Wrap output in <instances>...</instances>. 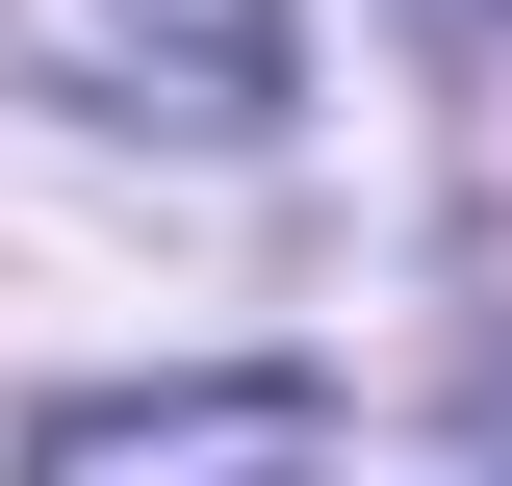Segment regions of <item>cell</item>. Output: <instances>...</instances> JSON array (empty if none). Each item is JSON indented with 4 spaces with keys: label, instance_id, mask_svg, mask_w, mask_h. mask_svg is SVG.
Masks as SVG:
<instances>
[{
    "label": "cell",
    "instance_id": "6da1fadb",
    "mask_svg": "<svg viewBox=\"0 0 512 486\" xmlns=\"http://www.w3.org/2000/svg\"><path fill=\"white\" fill-rule=\"evenodd\" d=\"M0 52L77 128H180V154H256L282 128V0H26Z\"/></svg>",
    "mask_w": 512,
    "mask_h": 486
},
{
    "label": "cell",
    "instance_id": "3957f363",
    "mask_svg": "<svg viewBox=\"0 0 512 486\" xmlns=\"http://www.w3.org/2000/svg\"><path fill=\"white\" fill-rule=\"evenodd\" d=\"M461 26H487V52H512V0H461Z\"/></svg>",
    "mask_w": 512,
    "mask_h": 486
},
{
    "label": "cell",
    "instance_id": "7a4b0ae2",
    "mask_svg": "<svg viewBox=\"0 0 512 486\" xmlns=\"http://www.w3.org/2000/svg\"><path fill=\"white\" fill-rule=\"evenodd\" d=\"M308 461H333L308 359H205V384H77V410H26L0 486H308Z\"/></svg>",
    "mask_w": 512,
    "mask_h": 486
}]
</instances>
